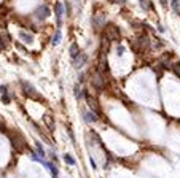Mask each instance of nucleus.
Returning a JSON list of instances; mask_svg holds the SVG:
<instances>
[{
    "label": "nucleus",
    "instance_id": "7",
    "mask_svg": "<svg viewBox=\"0 0 180 178\" xmlns=\"http://www.w3.org/2000/svg\"><path fill=\"white\" fill-rule=\"evenodd\" d=\"M86 62H88V56L85 54V53H80V54L73 59V67H75V69H81V67H85Z\"/></svg>",
    "mask_w": 180,
    "mask_h": 178
},
{
    "label": "nucleus",
    "instance_id": "20",
    "mask_svg": "<svg viewBox=\"0 0 180 178\" xmlns=\"http://www.w3.org/2000/svg\"><path fill=\"white\" fill-rule=\"evenodd\" d=\"M67 132H69V137H70V140H72V143L75 145V135H73L72 129H70V127H67Z\"/></svg>",
    "mask_w": 180,
    "mask_h": 178
},
{
    "label": "nucleus",
    "instance_id": "5",
    "mask_svg": "<svg viewBox=\"0 0 180 178\" xmlns=\"http://www.w3.org/2000/svg\"><path fill=\"white\" fill-rule=\"evenodd\" d=\"M49 14H51V13H49V7H48V5H42V7H38L37 11H35V16H37V19H40V21L46 19Z\"/></svg>",
    "mask_w": 180,
    "mask_h": 178
},
{
    "label": "nucleus",
    "instance_id": "6",
    "mask_svg": "<svg viewBox=\"0 0 180 178\" xmlns=\"http://www.w3.org/2000/svg\"><path fill=\"white\" fill-rule=\"evenodd\" d=\"M54 14H56V22H58V27H61L62 24V14H64V5L62 3H56L54 5Z\"/></svg>",
    "mask_w": 180,
    "mask_h": 178
},
{
    "label": "nucleus",
    "instance_id": "21",
    "mask_svg": "<svg viewBox=\"0 0 180 178\" xmlns=\"http://www.w3.org/2000/svg\"><path fill=\"white\" fill-rule=\"evenodd\" d=\"M110 3H116V5H125L128 0H108Z\"/></svg>",
    "mask_w": 180,
    "mask_h": 178
},
{
    "label": "nucleus",
    "instance_id": "4",
    "mask_svg": "<svg viewBox=\"0 0 180 178\" xmlns=\"http://www.w3.org/2000/svg\"><path fill=\"white\" fill-rule=\"evenodd\" d=\"M91 22H93L94 30H104V27H105V14L104 13H96L93 16V19H91Z\"/></svg>",
    "mask_w": 180,
    "mask_h": 178
},
{
    "label": "nucleus",
    "instance_id": "14",
    "mask_svg": "<svg viewBox=\"0 0 180 178\" xmlns=\"http://www.w3.org/2000/svg\"><path fill=\"white\" fill-rule=\"evenodd\" d=\"M35 150H37V154L40 156V158H45V156H46L45 148H43V145L40 143V142H35Z\"/></svg>",
    "mask_w": 180,
    "mask_h": 178
},
{
    "label": "nucleus",
    "instance_id": "16",
    "mask_svg": "<svg viewBox=\"0 0 180 178\" xmlns=\"http://www.w3.org/2000/svg\"><path fill=\"white\" fill-rule=\"evenodd\" d=\"M69 51H70V56H72V57L75 59L76 56L80 54V48H78V44H76V43H72V44H70V49H69Z\"/></svg>",
    "mask_w": 180,
    "mask_h": 178
},
{
    "label": "nucleus",
    "instance_id": "19",
    "mask_svg": "<svg viewBox=\"0 0 180 178\" xmlns=\"http://www.w3.org/2000/svg\"><path fill=\"white\" fill-rule=\"evenodd\" d=\"M172 72L180 78V62H179V64H174V65H172Z\"/></svg>",
    "mask_w": 180,
    "mask_h": 178
},
{
    "label": "nucleus",
    "instance_id": "26",
    "mask_svg": "<svg viewBox=\"0 0 180 178\" xmlns=\"http://www.w3.org/2000/svg\"><path fill=\"white\" fill-rule=\"evenodd\" d=\"M0 53H2V44H0Z\"/></svg>",
    "mask_w": 180,
    "mask_h": 178
},
{
    "label": "nucleus",
    "instance_id": "3",
    "mask_svg": "<svg viewBox=\"0 0 180 178\" xmlns=\"http://www.w3.org/2000/svg\"><path fill=\"white\" fill-rule=\"evenodd\" d=\"M22 84V91H24V94L29 97V99H35V100H38V99H42V96L35 91V88L30 84V83H27V81H22L21 83Z\"/></svg>",
    "mask_w": 180,
    "mask_h": 178
},
{
    "label": "nucleus",
    "instance_id": "23",
    "mask_svg": "<svg viewBox=\"0 0 180 178\" xmlns=\"http://www.w3.org/2000/svg\"><path fill=\"white\" fill-rule=\"evenodd\" d=\"M89 164H91V167H93L94 170L97 169V165H96V161H94V158H91V156H89Z\"/></svg>",
    "mask_w": 180,
    "mask_h": 178
},
{
    "label": "nucleus",
    "instance_id": "8",
    "mask_svg": "<svg viewBox=\"0 0 180 178\" xmlns=\"http://www.w3.org/2000/svg\"><path fill=\"white\" fill-rule=\"evenodd\" d=\"M83 118H85V121L86 123H96L97 119H99V115L96 113V111H93V110H89V111H85V115H83Z\"/></svg>",
    "mask_w": 180,
    "mask_h": 178
},
{
    "label": "nucleus",
    "instance_id": "17",
    "mask_svg": "<svg viewBox=\"0 0 180 178\" xmlns=\"http://www.w3.org/2000/svg\"><path fill=\"white\" fill-rule=\"evenodd\" d=\"M61 37H62V34H61V30H56V34L53 35V38H51V44H53V46H56V44H59V41H61Z\"/></svg>",
    "mask_w": 180,
    "mask_h": 178
},
{
    "label": "nucleus",
    "instance_id": "1",
    "mask_svg": "<svg viewBox=\"0 0 180 178\" xmlns=\"http://www.w3.org/2000/svg\"><path fill=\"white\" fill-rule=\"evenodd\" d=\"M104 38H107L108 41H116L121 38V32L118 29V26L115 24H105L104 27Z\"/></svg>",
    "mask_w": 180,
    "mask_h": 178
},
{
    "label": "nucleus",
    "instance_id": "13",
    "mask_svg": "<svg viewBox=\"0 0 180 178\" xmlns=\"http://www.w3.org/2000/svg\"><path fill=\"white\" fill-rule=\"evenodd\" d=\"M62 159H64V162H66V164H69V165H75V164H76L75 158H73L72 154H69V153H64Z\"/></svg>",
    "mask_w": 180,
    "mask_h": 178
},
{
    "label": "nucleus",
    "instance_id": "12",
    "mask_svg": "<svg viewBox=\"0 0 180 178\" xmlns=\"http://www.w3.org/2000/svg\"><path fill=\"white\" fill-rule=\"evenodd\" d=\"M19 37H21L22 40L26 41V43H32V41H34L32 34H29V32H26V30H21V32H19Z\"/></svg>",
    "mask_w": 180,
    "mask_h": 178
},
{
    "label": "nucleus",
    "instance_id": "22",
    "mask_svg": "<svg viewBox=\"0 0 180 178\" xmlns=\"http://www.w3.org/2000/svg\"><path fill=\"white\" fill-rule=\"evenodd\" d=\"M2 100H3V103H10V97H8V94H2Z\"/></svg>",
    "mask_w": 180,
    "mask_h": 178
},
{
    "label": "nucleus",
    "instance_id": "10",
    "mask_svg": "<svg viewBox=\"0 0 180 178\" xmlns=\"http://www.w3.org/2000/svg\"><path fill=\"white\" fill-rule=\"evenodd\" d=\"M73 96H75V99L78 100V102L83 99L85 94H83V89H81V86H80V84H75V88H73Z\"/></svg>",
    "mask_w": 180,
    "mask_h": 178
},
{
    "label": "nucleus",
    "instance_id": "2",
    "mask_svg": "<svg viewBox=\"0 0 180 178\" xmlns=\"http://www.w3.org/2000/svg\"><path fill=\"white\" fill-rule=\"evenodd\" d=\"M91 84L96 91H102L105 88V76H104V72L97 69L93 72V76H91Z\"/></svg>",
    "mask_w": 180,
    "mask_h": 178
},
{
    "label": "nucleus",
    "instance_id": "9",
    "mask_svg": "<svg viewBox=\"0 0 180 178\" xmlns=\"http://www.w3.org/2000/svg\"><path fill=\"white\" fill-rule=\"evenodd\" d=\"M43 123L46 124V127H48L49 130L54 129V119H53V115L51 113H46L45 116H43Z\"/></svg>",
    "mask_w": 180,
    "mask_h": 178
},
{
    "label": "nucleus",
    "instance_id": "11",
    "mask_svg": "<svg viewBox=\"0 0 180 178\" xmlns=\"http://www.w3.org/2000/svg\"><path fill=\"white\" fill-rule=\"evenodd\" d=\"M139 3H140L142 10H143V11H147V13L153 10V3H152V0H140Z\"/></svg>",
    "mask_w": 180,
    "mask_h": 178
},
{
    "label": "nucleus",
    "instance_id": "15",
    "mask_svg": "<svg viewBox=\"0 0 180 178\" xmlns=\"http://www.w3.org/2000/svg\"><path fill=\"white\" fill-rule=\"evenodd\" d=\"M171 7H172L174 13L180 16V0H171Z\"/></svg>",
    "mask_w": 180,
    "mask_h": 178
},
{
    "label": "nucleus",
    "instance_id": "18",
    "mask_svg": "<svg viewBox=\"0 0 180 178\" xmlns=\"http://www.w3.org/2000/svg\"><path fill=\"white\" fill-rule=\"evenodd\" d=\"M159 48H163V41L155 37V40L152 41V49H159Z\"/></svg>",
    "mask_w": 180,
    "mask_h": 178
},
{
    "label": "nucleus",
    "instance_id": "24",
    "mask_svg": "<svg viewBox=\"0 0 180 178\" xmlns=\"http://www.w3.org/2000/svg\"><path fill=\"white\" fill-rule=\"evenodd\" d=\"M123 53H125V48H123V46H118V49H116V54L120 56V57H121V56H123Z\"/></svg>",
    "mask_w": 180,
    "mask_h": 178
},
{
    "label": "nucleus",
    "instance_id": "25",
    "mask_svg": "<svg viewBox=\"0 0 180 178\" xmlns=\"http://www.w3.org/2000/svg\"><path fill=\"white\" fill-rule=\"evenodd\" d=\"M161 5H163V7L166 8V7H167V0H161Z\"/></svg>",
    "mask_w": 180,
    "mask_h": 178
}]
</instances>
